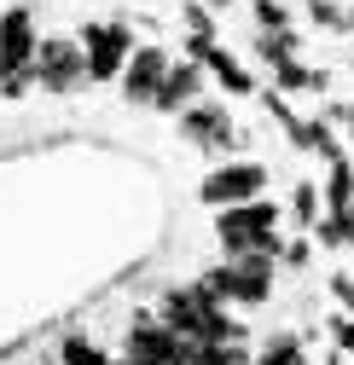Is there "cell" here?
I'll return each mask as SVG.
<instances>
[{
  "instance_id": "1",
  "label": "cell",
  "mask_w": 354,
  "mask_h": 365,
  "mask_svg": "<svg viewBox=\"0 0 354 365\" xmlns=\"http://www.w3.org/2000/svg\"><path fill=\"white\" fill-rule=\"evenodd\" d=\"M215 238H221V250H227V255H250V250H268V255H279V250H285V238H279V209H273L268 197L221 209V220H215Z\"/></svg>"
},
{
  "instance_id": "2",
  "label": "cell",
  "mask_w": 354,
  "mask_h": 365,
  "mask_svg": "<svg viewBox=\"0 0 354 365\" xmlns=\"http://www.w3.org/2000/svg\"><path fill=\"white\" fill-rule=\"evenodd\" d=\"M35 53H41V35H35L29 12L24 6L0 12V93L6 99L24 93V81H35Z\"/></svg>"
},
{
  "instance_id": "3",
  "label": "cell",
  "mask_w": 354,
  "mask_h": 365,
  "mask_svg": "<svg viewBox=\"0 0 354 365\" xmlns=\"http://www.w3.org/2000/svg\"><path fill=\"white\" fill-rule=\"evenodd\" d=\"M81 53H87V81H116L134 58V35H128V24H87Z\"/></svg>"
},
{
  "instance_id": "4",
  "label": "cell",
  "mask_w": 354,
  "mask_h": 365,
  "mask_svg": "<svg viewBox=\"0 0 354 365\" xmlns=\"http://www.w3.org/2000/svg\"><path fill=\"white\" fill-rule=\"evenodd\" d=\"M128 359H140V365H192L186 336L168 331L157 313H134V325H128Z\"/></svg>"
},
{
  "instance_id": "5",
  "label": "cell",
  "mask_w": 354,
  "mask_h": 365,
  "mask_svg": "<svg viewBox=\"0 0 354 365\" xmlns=\"http://www.w3.org/2000/svg\"><path fill=\"white\" fill-rule=\"evenodd\" d=\"M261 186H268V168L261 163H221L203 180V203L209 209H233V203H256Z\"/></svg>"
},
{
  "instance_id": "6",
  "label": "cell",
  "mask_w": 354,
  "mask_h": 365,
  "mask_svg": "<svg viewBox=\"0 0 354 365\" xmlns=\"http://www.w3.org/2000/svg\"><path fill=\"white\" fill-rule=\"evenodd\" d=\"M81 76H87V53H81V41H70V35L41 41V53H35V81L47 87V93H70Z\"/></svg>"
},
{
  "instance_id": "7",
  "label": "cell",
  "mask_w": 354,
  "mask_h": 365,
  "mask_svg": "<svg viewBox=\"0 0 354 365\" xmlns=\"http://www.w3.org/2000/svg\"><path fill=\"white\" fill-rule=\"evenodd\" d=\"M181 133L192 145H203V151H233L238 145V128H233L227 105H209V99H198L192 110H181Z\"/></svg>"
},
{
  "instance_id": "8",
  "label": "cell",
  "mask_w": 354,
  "mask_h": 365,
  "mask_svg": "<svg viewBox=\"0 0 354 365\" xmlns=\"http://www.w3.org/2000/svg\"><path fill=\"white\" fill-rule=\"evenodd\" d=\"M203 99V64L198 58H186V64H168V76H163V87H157V110L163 116H181V110H192Z\"/></svg>"
},
{
  "instance_id": "9",
  "label": "cell",
  "mask_w": 354,
  "mask_h": 365,
  "mask_svg": "<svg viewBox=\"0 0 354 365\" xmlns=\"http://www.w3.org/2000/svg\"><path fill=\"white\" fill-rule=\"evenodd\" d=\"M163 76H168V53L163 47H134V58H128V70H122V93L134 105H151Z\"/></svg>"
},
{
  "instance_id": "10",
  "label": "cell",
  "mask_w": 354,
  "mask_h": 365,
  "mask_svg": "<svg viewBox=\"0 0 354 365\" xmlns=\"http://www.w3.org/2000/svg\"><path fill=\"white\" fill-rule=\"evenodd\" d=\"M285 133H290V145H296L302 157H325V163H337V157H343V145H337L331 122H290Z\"/></svg>"
},
{
  "instance_id": "11",
  "label": "cell",
  "mask_w": 354,
  "mask_h": 365,
  "mask_svg": "<svg viewBox=\"0 0 354 365\" xmlns=\"http://www.w3.org/2000/svg\"><path fill=\"white\" fill-rule=\"evenodd\" d=\"M256 58L273 64V70H285V64L296 58V35H290V29H261V35H256Z\"/></svg>"
},
{
  "instance_id": "12",
  "label": "cell",
  "mask_w": 354,
  "mask_h": 365,
  "mask_svg": "<svg viewBox=\"0 0 354 365\" xmlns=\"http://www.w3.org/2000/svg\"><path fill=\"white\" fill-rule=\"evenodd\" d=\"M320 192H325L331 209H348V203H354V168H348V157H337V163L325 168V186H320Z\"/></svg>"
},
{
  "instance_id": "13",
  "label": "cell",
  "mask_w": 354,
  "mask_h": 365,
  "mask_svg": "<svg viewBox=\"0 0 354 365\" xmlns=\"http://www.w3.org/2000/svg\"><path fill=\"white\" fill-rule=\"evenodd\" d=\"M59 359H64V365H116L99 342H87V336H64V342H59Z\"/></svg>"
},
{
  "instance_id": "14",
  "label": "cell",
  "mask_w": 354,
  "mask_h": 365,
  "mask_svg": "<svg viewBox=\"0 0 354 365\" xmlns=\"http://www.w3.org/2000/svg\"><path fill=\"white\" fill-rule=\"evenodd\" d=\"M320 203H325V192L302 180V186L290 192V215H296V226H314V220H320Z\"/></svg>"
},
{
  "instance_id": "15",
  "label": "cell",
  "mask_w": 354,
  "mask_h": 365,
  "mask_svg": "<svg viewBox=\"0 0 354 365\" xmlns=\"http://www.w3.org/2000/svg\"><path fill=\"white\" fill-rule=\"evenodd\" d=\"M256 365H302V342H296V336H273L268 348H261Z\"/></svg>"
},
{
  "instance_id": "16",
  "label": "cell",
  "mask_w": 354,
  "mask_h": 365,
  "mask_svg": "<svg viewBox=\"0 0 354 365\" xmlns=\"http://www.w3.org/2000/svg\"><path fill=\"white\" fill-rule=\"evenodd\" d=\"M256 24L261 29H290V12L279 6V0H256Z\"/></svg>"
},
{
  "instance_id": "17",
  "label": "cell",
  "mask_w": 354,
  "mask_h": 365,
  "mask_svg": "<svg viewBox=\"0 0 354 365\" xmlns=\"http://www.w3.org/2000/svg\"><path fill=\"white\" fill-rule=\"evenodd\" d=\"M308 18H314V24H325V29H348V12H337L331 0H308Z\"/></svg>"
},
{
  "instance_id": "18",
  "label": "cell",
  "mask_w": 354,
  "mask_h": 365,
  "mask_svg": "<svg viewBox=\"0 0 354 365\" xmlns=\"http://www.w3.org/2000/svg\"><path fill=\"white\" fill-rule=\"evenodd\" d=\"M279 261H285V267H308V261H314V244H308V238H290V244L279 250Z\"/></svg>"
},
{
  "instance_id": "19",
  "label": "cell",
  "mask_w": 354,
  "mask_h": 365,
  "mask_svg": "<svg viewBox=\"0 0 354 365\" xmlns=\"http://www.w3.org/2000/svg\"><path fill=\"white\" fill-rule=\"evenodd\" d=\"M186 29H192V35H215V24H209V12H203V0H192V6H186Z\"/></svg>"
},
{
  "instance_id": "20",
  "label": "cell",
  "mask_w": 354,
  "mask_h": 365,
  "mask_svg": "<svg viewBox=\"0 0 354 365\" xmlns=\"http://www.w3.org/2000/svg\"><path fill=\"white\" fill-rule=\"evenodd\" d=\"M331 336H337V348L354 354V325H348V319H331Z\"/></svg>"
},
{
  "instance_id": "21",
  "label": "cell",
  "mask_w": 354,
  "mask_h": 365,
  "mask_svg": "<svg viewBox=\"0 0 354 365\" xmlns=\"http://www.w3.org/2000/svg\"><path fill=\"white\" fill-rule=\"evenodd\" d=\"M331 215H337V226H343V244L354 250V203H348V209H331Z\"/></svg>"
},
{
  "instance_id": "22",
  "label": "cell",
  "mask_w": 354,
  "mask_h": 365,
  "mask_svg": "<svg viewBox=\"0 0 354 365\" xmlns=\"http://www.w3.org/2000/svg\"><path fill=\"white\" fill-rule=\"evenodd\" d=\"M331 290H337V302H343V307H348V313H354V279H348V272H343V279H337V284H331Z\"/></svg>"
},
{
  "instance_id": "23",
  "label": "cell",
  "mask_w": 354,
  "mask_h": 365,
  "mask_svg": "<svg viewBox=\"0 0 354 365\" xmlns=\"http://www.w3.org/2000/svg\"><path fill=\"white\" fill-rule=\"evenodd\" d=\"M209 6H233V0H209Z\"/></svg>"
},
{
  "instance_id": "24",
  "label": "cell",
  "mask_w": 354,
  "mask_h": 365,
  "mask_svg": "<svg viewBox=\"0 0 354 365\" xmlns=\"http://www.w3.org/2000/svg\"><path fill=\"white\" fill-rule=\"evenodd\" d=\"M122 365H140V359H122Z\"/></svg>"
},
{
  "instance_id": "25",
  "label": "cell",
  "mask_w": 354,
  "mask_h": 365,
  "mask_svg": "<svg viewBox=\"0 0 354 365\" xmlns=\"http://www.w3.org/2000/svg\"><path fill=\"white\" fill-rule=\"evenodd\" d=\"M325 365H337V359H325Z\"/></svg>"
}]
</instances>
